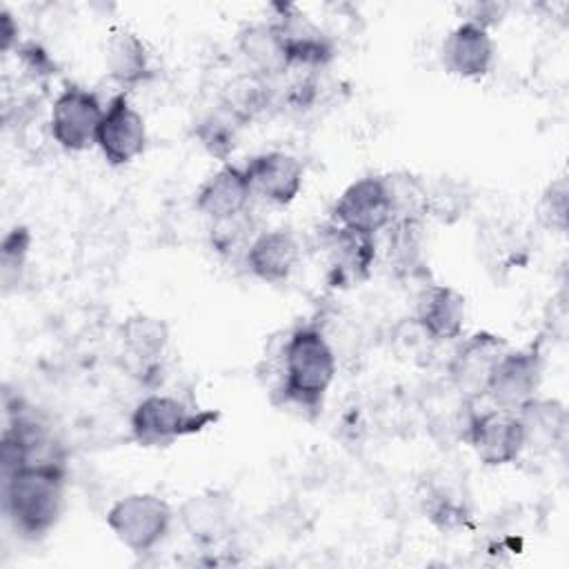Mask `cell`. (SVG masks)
I'll use <instances>...</instances> for the list:
<instances>
[{
  "label": "cell",
  "instance_id": "obj_1",
  "mask_svg": "<svg viewBox=\"0 0 569 569\" xmlns=\"http://www.w3.org/2000/svg\"><path fill=\"white\" fill-rule=\"evenodd\" d=\"M338 356L316 322L289 331L278 349V382L273 400L313 418L322 411L325 396L336 378Z\"/></svg>",
  "mask_w": 569,
  "mask_h": 569
},
{
  "label": "cell",
  "instance_id": "obj_18",
  "mask_svg": "<svg viewBox=\"0 0 569 569\" xmlns=\"http://www.w3.org/2000/svg\"><path fill=\"white\" fill-rule=\"evenodd\" d=\"M300 242L289 229H269L260 231L247 253L244 267L262 282H284L291 278L300 262Z\"/></svg>",
  "mask_w": 569,
  "mask_h": 569
},
{
  "label": "cell",
  "instance_id": "obj_32",
  "mask_svg": "<svg viewBox=\"0 0 569 569\" xmlns=\"http://www.w3.org/2000/svg\"><path fill=\"white\" fill-rule=\"evenodd\" d=\"M467 9H469V13H467L465 22H473L487 31H489V27L498 24L505 13V7L498 2H473Z\"/></svg>",
  "mask_w": 569,
  "mask_h": 569
},
{
  "label": "cell",
  "instance_id": "obj_4",
  "mask_svg": "<svg viewBox=\"0 0 569 569\" xmlns=\"http://www.w3.org/2000/svg\"><path fill=\"white\" fill-rule=\"evenodd\" d=\"M173 509L156 493H129L107 511V527L133 553L153 551L169 533Z\"/></svg>",
  "mask_w": 569,
  "mask_h": 569
},
{
  "label": "cell",
  "instance_id": "obj_3",
  "mask_svg": "<svg viewBox=\"0 0 569 569\" xmlns=\"http://www.w3.org/2000/svg\"><path fill=\"white\" fill-rule=\"evenodd\" d=\"M218 420V409H198L176 396L151 393L133 407L129 429L133 442L140 447H169L184 436L200 433Z\"/></svg>",
  "mask_w": 569,
  "mask_h": 569
},
{
  "label": "cell",
  "instance_id": "obj_7",
  "mask_svg": "<svg viewBox=\"0 0 569 569\" xmlns=\"http://www.w3.org/2000/svg\"><path fill=\"white\" fill-rule=\"evenodd\" d=\"M102 116L104 109L93 91L67 84L51 104L49 133L64 151H84L96 144Z\"/></svg>",
  "mask_w": 569,
  "mask_h": 569
},
{
  "label": "cell",
  "instance_id": "obj_17",
  "mask_svg": "<svg viewBox=\"0 0 569 569\" xmlns=\"http://www.w3.org/2000/svg\"><path fill=\"white\" fill-rule=\"evenodd\" d=\"M178 520L198 545H218L231 533L233 500L220 489L193 493L180 505Z\"/></svg>",
  "mask_w": 569,
  "mask_h": 569
},
{
  "label": "cell",
  "instance_id": "obj_13",
  "mask_svg": "<svg viewBox=\"0 0 569 569\" xmlns=\"http://www.w3.org/2000/svg\"><path fill=\"white\" fill-rule=\"evenodd\" d=\"M273 22L280 27L287 40L291 69L302 67L307 71H316L331 62L336 53L331 36L322 31L311 18H307L298 7L280 4Z\"/></svg>",
  "mask_w": 569,
  "mask_h": 569
},
{
  "label": "cell",
  "instance_id": "obj_2",
  "mask_svg": "<svg viewBox=\"0 0 569 569\" xmlns=\"http://www.w3.org/2000/svg\"><path fill=\"white\" fill-rule=\"evenodd\" d=\"M67 467H20L2 476V507L11 527L29 538L47 536L64 509Z\"/></svg>",
  "mask_w": 569,
  "mask_h": 569
},
{
  "label": "cell",
  "instance_id": "obj_19",
  "mask_svg": "<svg viewBox=\"0 0 569 569\" xmlns=\"http://www.w3.org/2000/svg\"><path fill=\"white\" fill-rule=\"evenodd\" d=\"M236 44L249 69L262 78L276 80L291 71L287 40L273 20L244 24L238 31Z\"/></svg>",
  "mask_w": 569,
  "mask_h": 569
},
{
  "label": "cell",
  "instance_id": "obj_28",
  "mask_svg": "<svg viewBox=\"0 0 569 569\" xmlns=\"http://www.w3.org/2000/svg\"><path fill=\"white\" fill-rule=\"evenodd\" d=\"M256 236L258 233H253V220H251L249 211L233 216V218L216 220L209 227L211 247L224 258L242 256V260H244V253Z\"/></svg>",
  "mask_w": 569,
  "mask_h": 569
},
{
  "label": "cell",
  "instance_id": "obj_6",
  "mask_svg": "<svg viewBox=\"0 0 569 569\" xmlns=\"http://www.w3.org/2000/svg\"><path fill=\"white\" fill-rule=\"evenodd\" d=\"M318 249L327 264L331 287H353L362 282L376 262V236H367L336 222H329L318 233Z\"/></svg>",
  "mask_w": 569,
  "mask_h": 569
},
{
  "label": "cell",
  "instance_id": "obj_11",
  "mask_svg": "<svg viewBox=\"0 0 569 569\" xmlns=\"http://www.w3.org/2000/svg\"><path fill=\"white\" fill-rule=\"evenodd\" d=\"M96 147L111 167H122L136 160L147 149V124L140 111L129 102L127 93L109 100L98 127Z\"/></svg>",
  "mask_w": 569,
  "mask_h": 569
},
{
  "label": "cell",
  "instance_id": "obj_14",
  "mask_svg": "<svg viewBox=\"0 0 569 569\" xmlns=\"http://www.w3.org/2000/svg\"><path fill=\"white\" fill-rule=\"evenodd\" d=\"M253 196L273 202L289 204L302 189L305 167L302 162L284 151H264L249 158L244 164Z\"/></svg>",
  "mask_w": 569,
  "mask_h": 569
},
{
  "label": "cell",
  "instance_id": "obj_21",
  "mask_svg": "<svg viewBox=\"0 0 569 569\" xmlns=\"http://www.w3.org/2000/svg\"><path fill=\"white\" fill-rule=\"evenodd\" d=\"M387 262L400 278L427 276L425 220H393L385 229Z\"/></svg>",
  "mask_w": 569,
  "mask_h": 569
},
{
  "label": "cell",
  "instance_id": "obj_12",
  "mask_svg": "<svg viewBox=\"0 0 569 569\" xmlns=\"http://www.w3.org/2000/svg\"><path fill=\"white\" fill-rule=\"evenodd\" d=\"M413 320L433 342L458 340L467 322V300L449 284L429 282L418 293Z\"/></svg>",
  "mask_w": 569,
  "mask_h": 569
},
{
  "label": "cell",
  "instance_id": "obj_15",
  "mask_svg": "<svg viewBox=\"0 0 569 569\" xmlns=\"http://www.w3.org/2000/svg\"><path fill=\"white\" fill-rule=\"evenodd\" d=\"M440 60L445 69L458 78H480L493 67V38L487 29L462 20L442 40Z\"/></svg>",
  "mask_w": 569,
  "mask_h": 569
},
{
  "label": "cell",
  "instance_id": "obj_30",
  "mask_svg": "<svg viewBox=\"0 0 569 569\" xmlns=\"http://www.w3.org/2000/svg\"><path fill=\"white\" fill-rule=\"evenodd\" d=\"M29 247H31V233L27 227H16L4 236L0 247V271H2L4 289H9L20 280L27 264Z\"/></svg>",
  "mask_w": 569,
  "mask_h": 569
},
{
  "label": "cell",
  "instance_id": "obj_20",
  "mask_svg": "<svg viewBox=\"0 0 569 569\" xmlns=\"http://www.w3.org/2000/svg\"><path fill=\"white\" fill-rule=\"evenodd\" d=\"M104 67L111 80L122 87H136L151 78V58L144 42L124 27H113L104 44Z\"/></svg>",
  "mask_w": 569,
  "mask_h": 569
},
{
  "label": "cell",
  "instance_id": "obj_23",
  "mask_svg": "<svg viewBox=\"0 0 569 569\" xmlns=\"http://www.w3.org/2000/svg\"><path fill=\"white\" fill-rule=\"evenodd\" d=\"M120 342L142 371H156L158 360L169 345V327L164 320L147 313H133L120 325Z\"/></svg>",
  "mask_w": 569,
  "mask_h": 569
},
{
  "label": "cell",
  "instance_id": "obj_25",
  "mask_svg": "<svg viewBox=\"0 0 569 569\" xmlns=\"http://www.w3.org/2000/svg\"><path fill=\"white\" fill-rule=\"evenodd\" d=\"M242 127L244 122L238 116H233L224 104L218 102L196 122L193 136L209 156L227 162V158L233 153L238 144V136Z\"/></svg>",
  "mask_w": 569,
  "mask_h": 569
},
{
  "label": "cell",
  "instance_id": "obj_26",
  "mask_svg": "<svg viewBox=\"0 0 569 569\" xmlns=\"http://www.w3.org/2000/svg\"><path fill=\"white\" fill-rule=\"evenodd\" d=\"M427 184V218L442 224H453L467 216L473 202V191L465 180L453 176H438L436 180H425Z\"/></svg>",
  "mask_w": 569,
  "mask_h": 569
},
{
  "label": "cell",
  "instance_id": "obj_10",
  "mask_svg": "<svg viewBox=\"0 0 569 569\" xmlns=\"http://www.w3.org/2000/svg\"><path fill=\"white\" fill-rule=\"evenodd\" d=\"M391 220L393 213L382 176H362L353 180L331 207V222L367 236H378Z\"/></svg>",
  "mask_w": 569,
  "mask_h": 569
},
{
  "label": "cell",
  "instance_id": "obj_31",
  "mask_svg": "<svg viewBox=\"0 0 569 569\" xmlns=\"http://www.w3.org/2000/svg\"><path fill=\"white\" fill-rule=\"evenodd\" d=\"M567 211H569V187L567 178L560 176L547 184L538 202V220L542 227L562 233L567 229Z\"/></svg>",
  "mask_w": 569,
  "mask_h": 569
},
{
  "label": "cell",
  "instance_id": "obj_29",
  "mask_svg": "<svg viewBox=\"0 0 569 569\" xmlns=\"http://www.w3.org/2000/svg\"><path fill=\"white\" fill-rule=\"evenodd\" d=\"M425 511L431 518V522L440 529H456V527L465 525V520L469 518L467 498L451 482L436 485L429 489Z\"/></svg>",
  "mask_w": 569,
  "mask_h": 569
},
{
  "label": "cell",
  "instance_id": "obj_22",
  "mask_svg": "<svg viewBox=\"0 0 569 569\" xmlns=\"http://www.w3.org/2000/svg\"><path fill=\"white\" fill-rule=\"evenodd\" d=\"M516 416L522 425L525 449L551 451L562 445L567 436V409L562 402L536 396Z\"/></svg>",
  "mask_w": 569,
  "mask_h": 569
},
{
  "label": "cell",
  "instance_id": "obj_24",
  "mask_svg": "<svg viewBox=\"0 0 569 569\" xmlns=\"http://www.w3.org/2000/svg\"><path fill=\"white\" fill-rule=\"evenodd\" d=\"M273 80L262 78L253 71L236 76L231 82H227L220 96V104H224L244 124H249L256 116L267 111L273 104Z\"/></svg>",
  "mask_w": 569,
  "mask_h": 569
},
{
  "label": "cell",
  "instance_id": "obj_5",
  "mask_svg": "<svg viewBox=\"0 0 569 569\" xmlns=\"http://www.w3.org/2000/svg\"><path fill=\"white\" fill-rule=\"evenodd\" d=\"M507 340L491 331H476L460 340L447 365L449 387L469 402H480L487 396L491 373L507 351Z\"/></svg>",
  "mask_w": 569,
  "mask_h": 569
},
{
  "label": "cell",
  "instance_id": "obj_16",
  "mask_svg": "<svg viewBox=\"0 0 569 569\" xmlns=\"http://www.w3.org/2000/svg\"><path fill=\"white\" fill-rule=\"evenodd\" d=\"M251 198L253 189L244 167L224 162L196 191V209L209 218V222H216L249 211Z\"/></svg>",
  "mask_w": 569,
  "mask_h": 569
},
{
  "label": "cell",
  "instance_id": "obj_9",
  "mask_svg": "<svg viewBox=\"0 0 569 569\" xmlns=\"http://www.w3.org/2000/svg\"><path fill=\"white\" fill-rule=\"evenodd\" d=\"M465 440L487 467L511 465L525 451V433L518 416L496 407L473 411Z\"/></svg>",
  "mask_w": 569,
  "mask_h": 569
},
{
  "label": "cell",
  "instance_id": "obj_33",
  "mask_svg": "<svg viewBox=\"0 0 569 569\" xmlns=\"http://www.w3.org/2000/svg\"><path fill=\"white\" fill-rule=\"evenodd\" d=\"M13 44H18V27L9 11L0 13V47L7 53Z\"/></svg>",
  "mask_w": 569,
  "mask_h": 569
},
{
  "label": "cell",
  "instance_id": "obj_8",
  "mask_svg": "<svg viewBox=\"0 0 569 569\" xmlns=\"http://www.w3.org/2000/svg\"><path fill=\"white\" fill-rule=\"evenodd\" d=\"M542 371L545 365L538 347L531 345L516 351L507 349L491 373L485 398H489L491 407L516 413L538 396Z\"/></svg>",
  "mask_w": 569,
  "mask_h": 569
},
{
  "label": "cell",
  "instance_id": "obj_27",
  "mask_svg": "<svg viewBox=\"0 0 569 569\" xmlns=\"http://www.w3.org/2000/svg\"><path fill=\"white\" fill-rule=\"evenodd\" d=\"M393 220H427V184L411 171L382 176ZM391 220V222H393Z\"/></svg>",
  "mask_w": 569,
  "mask_h": 569
}]
</instances>
